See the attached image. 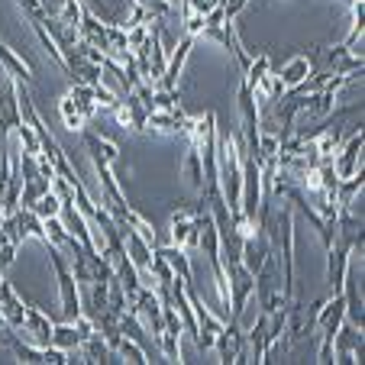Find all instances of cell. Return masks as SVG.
<instances>
[{
	"label": "cell",
	"instance_id": "f1b7e54d",
	"mask_svg": "<svg viewBox=\"0 0 365 365\" xmlns=\"http://www.w3.org/2000/svg\"><path fill=\"white\" fill-rule=\"evenodd\" d=\"M20 7H23V14H26L29 20H46V16H52L42 0H20Z\"/></svg>",
	"mask_w": 365,
	"mask_h": 365
},
{
	"label": "cell",
	"instance_id": "2e32d148",
	"mask_svg": "<svg viewBox=\"0 0 365 365\" xmlns=\"http://www.w3.org/2000/svg\"><path fill=\"white\" fill-rule=\"evenodd\" d=\"M0 68H4V75H7V78L23 81V84H29L36 78L33 75V65H29L23 56H16L10 46H4V42H0Z\"/></svg>",
	"mask_w": 365,
	"mask_h": 365
},
{
	"label": "cell",
	"instance_id": "7402d4cb",
	"mask_svg": "<svg viewBox=\"0 0 365 365\" xmlns=\"http://www.w3.org/2000/svg\"><path fill=\"white\" fill-rule=\"evenodd\" d=\"M46 223V246H56V249H68L75 242V236L65 230L62 217H52V220H42Z\"/></svg>",
	"mask_w": 365,
	"mask_h": 365
},
{
	"label": "cell",
	"instance_id": "ac0fdd59",
	"mask_svg": "<svg viewBox=\"0 0 365 365\" xmlns=\"http://www.w3.org/2000/svg\"><path fill=\"white\" fill-rule=\"evenodd\" d=\"M181 172H185L187 185L194 187L197 194H204V165H200V152L197 145L187 143V152H185V162H181Z\"/></svg>",
	"mask_w": 365,
	"mask_h": 365
},
{
	"label": "cell",
	"instance_id": "9a60e30c",
	"mask_svg": "<svg viewBox=\"0 0 365 365\" xmlns=\"http://www.w3.org/2000/svg\"><path fill=\"white\" fill-rule=\"evenodd\" d=\"M310 75H314V58L310 56H294V58L284 62L282 71H278V81H282L284 91H291V88H297L301 81H307Z\"/></svg>",
	"mask_w": 365,
	"mask_h": 365
},
{
	"label": "cell",
	"instance_id": "30bf717a",
	"mask_svg": "<svg viewBox=\"0 0 365 365\" xmlns=\"http://www.w3.org/2000/svg\"><path fill=\"white\" fill-rule=\"evenodd\" d=\"M52 320H48V314L42 307H36V304H26V317H23V327L20 330L26 333V339L33 346H48V339H52Z\"/></svg>",
	"mask_w": 365,
	"mask_h": 365
},
{
	"label": "cell",
	"instance_id": "ffe728a7",
	"mask_svg": "<svg viewBox=\"0 0 365 365\" xmlns=\"http://www.w3.org/2000/svg\"><path fill=\"white\" fill-rule=\"evenodd\" d=\"M48 343L58 346V349H65V352H75L78 346H81V336H78L75 324H71V320H65V324L52 327V339H48Z\"/></svg>",
	"mask_w": 365,
	"mask_h": 365
},
{
	"label": "cell",
	"instance_id": "d4e9b609",
	"mask_svg": "<svg viewBox=\"0 0 365 365\" xmlns=\"http://www.w3.org/2000/svg\"><path fill=\"white\" fill-rule=\"evenodd\" d=\"M117 359H123V362H133V365H145L149 362V356H145V349L136 343V339L123 336L117 346Z\"/></svg>",
	"mask_w": 365,
	"mask_h": 365
},
{
	"label": "cell",
	"instance_id": "cb8c5ba5",
	"mask_svg": "<svg viewBox=\"0 0 365 365\" xmlns=\"http://www.w3.org/2000/svg\"><path fill=\"white\" fill-rule=\"evenodd\" d=\"M39 220H52V217H58L62 214V200H58V194L56 191H46L39 200H36L33 207H29Z\"/></svg>",
	"mask_w": 365,
	"mask_h": 365
},
{
	"label": "cell",
	"instance_id": "5b68a950",
	"mask_svg": "<svg viewBox=\"0 0 365 365\" xmlns=\"http://www.w3.org/2000/svg\"><path fill=\"white\" fill-rule=\"evenodd\" d=\"M23 123L20 113V97H16V81L7 78V84H0V149L10 143V133Z\"/></svg>",
	"mask_w": 365,
	"mask_h": 365
},
{
	"label": "cell",
	"instance_id": "d6986e66",
	"mask_svg": "<svg viewBox=\"0 0 365 365\" xmlns=\"http://www.w3.org/2000/svg\"><path fill=\"white\" fill-rule=\"evenodd\" d=\"M365 187V172L352 175V178H339L336 185V207H352L356 204V197L362 194Z\"/></svg>",
	"mask_w": 365,
	"mask_h": 365
},
{
	"label": "cell",
	"instance_id": "6da1fadb",
	"mask_svg": "<svg viewBox=\"0 0 365 365\" xmlns=\"http://www.w3.org/2000/svg\"><path fill=\"white\" fill-rule=\"evenodd\" d=\"M48 249V262L56 269V278H58V297H62V314L65 320H75L81 310V294H78V282L71 275V265H68V255L65 249H56V246H46Z\"/></svg>",
	"mask_w": 365,
	"mask_h": 365
},
{
	"label": "cell",
	"instance_id": "5bb4252c",
	"mask_svg": "<svg viewBox=\"0 0 365 365\" xmlns=\"http://www.w3.org/2000/svg\"><path fill=\"white\" fill-rule=\"evenodd\" d=\"M123 249H126V259H130V262L136 265L139 272H149V265H152V246L136 233V230L123 227Z\"/></svg>",
	"mask_w": 365,
	"mask_h": 365
},
{
	"label": "cell",
	"instance_id": "ba28073f",
	"mask_svg": "<svg viewBox=\"0 0 365 365\" xmlns=\"http://www.w3.org/2000/svg\"><path fill=\"white\" fill-rule=\"evenodd\" d=\"M81 139H84V149H88L91 165H110L113 168L120 162V145L113 143V139H103L101 133L88 130V126L81 130Z\"/></svg>",
	"mask_w": 365,
	"mask_h": 365
},
{
	"label": "cell",
	"instance_id": "277c9868",
	"mask_svg": "<svg viewBox=\"0 0 365 365\" xmlns=\"http://www.w3.org/2000/svg\"><path fill=\"white\" fill-rule=\"evenodd\" d=\"M214 349L220 352L223 365H236V362H249L246 356V330H242L240 320L230 317V324H223V330L217 333Z\"/></svg>",
	"mask_w": 365,
	"mask_h": 365
},
{
	"label": "cell",
	"instance_id": "3957f363",
	"mask_svg": "<svg viewBox=\"0 0 365 365\" xmlns=\"http://www.w3.org/2000/svg\"><path fill=\"white\" fill-rule=\"evenodd\" d=\"M362 145H365L362 126L352 130L349 136L339 143V149L333 152V172H336V178H352V175L362 172Z\"/></svg>",
	"mask_w": 365,
	"mask_h": 365
},
{
	"label": "cell",
	"instance_id": "8fae6325",
	"mask_svg": "<svg viewBox=\"0 0 365 365\" xmlns=\"http://www.w3.org/2000/svg\"><path fill=\"white\" fill-rule=\"evenodd\" d=\"M0 317H4V324H7L10 330H20L23 317H26V301L16 294L7 278L0 282Z\"/></svg>",
	"mask_w": 365,
	"mask_h": 365
},
{
	"label": "cell",
	"instance_id": "f546056e",
	"mask_svg": "<svg viewBox=\"0 0 365 365\" xmlns=\"http://www.w3.org/2000/svg\"><path fill=\"white\" fill-rule=\"evenodd\" d=\"M7 220V207H4V197H0V223Z\"/></svg>",
	"mask_w": 365,
	"mask_h": 365
},
{
	"label": "cell",
	"instance_id": "4316f807",
	"mask_svg": "<svg viewBox=\"0 0 365 365\" xmlns=\"http://www.w3.org/2000/svg\"><path fill=\"white\" fill-rule=\"evenodd\" d=\"M58 110H62V123H65V130H71V133H81L84 126H88V120H84L81 113L75 110V103H71V97H68V94L62 97V103H58Z\"/></svg>",
	"mask_w": 365,
	"mask_h": 365
},
{
	"label": "cell",
	"instance_id": "7a4b0ae2",
	"mask_svg": "<svg viewBox=\"0 0 365 365\" xmlns=\"http://www.w3.org/2000/svg\"><path fill=\"white\" fill-rule=\"evenodd\" d=\"M227 269V288H230V307H227V317L240 320L242 310L249 307L252 301V291H255V275L242 265V259H233V262H223Z\"/></svg>",
	"mask_w": 365,
	"mask_h": 365
},
{
	"label": "cell",
	"instance_id": "52a82bcc",
	"mask_svg": "<svg viewBox=\"0 0 365 365\" xmlns=\"http://www.w3.org/2000/svg\"><path fill=\"white\" fill-rule=\"evenodd\" d=\"M349 255H352V249L346 246L339 236L333 240V246H327V284H330L327 294H339L343 278H346V269H349Z\"/></svg>",
	"mask_w": 365,
	"mask_h": 365
},
{
	"label": "cell",
	"instance_id": "4dcf8cb0",
	"mask_svg": "<svg viewBox=\"0 0 365 365\" xmlns=\"http://www.w3.org/2000/svg\"><path fill=\"white\" fill-rule=\"evenodd\" d=\"M0 282H4V269H0Z\"/></svg>",
	"mask_w": 365,
	"mask_h": 365
},
{
	"label": "cell",
	"instance_id": "8992f818",
	"mask_svg": "<svg viewBox=\"0 0 365 365\" xmlns=\"http://www.w3.org/2000/svg\"><path fill=\"white\" fill-rule=\"evenodd\" d=\"M191 123H194V117H187V113L181 110V103H178V107H172V110H152L145 130H155V133H165V136L187 139Z\"/></svg>",
	"mask_w": 365,
	"mask_h": 365
},
{
	"label": "cell",
	"instance_id": "44dd1931",
	"mask_svg": "<svg viewBox=\"0 0 365 365\" xmlns=\"http://www.w3.org/2000/svg\"><path fill=\"white\" fill-rule=\"evenodd\" d=\"M107 310H110L113 317H123L126 310H130V297H126L117 275H110V282H107Z\"/></svg>",
	"mask_w": 365,
	"mask_h": 365
},
{
	"label": "cell",
	"instance_id": "484cf974",
	"mask_svg": "<svg viewBox=\"0 0 365 365\" xmlns=\"http://www.w3.org/2000/svg\"><path fill=\"white\" fill-rule=\"evenodd\" d=\"M181 103V94H178V88H155L152 91V101H149V113L152 110H172V107H178Z\"/></svg>",
	"mask_w": 365,
	"mask_h": 365
},
{
	"label": "cell",
	"instance_id": "83f0119b",
	"mask_svg": "<svg viewBox=\"0 0 365 365\" xmlns=\"http://www.w3.org/2000/svg\"><path fill=\"white\" fill-rule=\"evenodd\" d=\"M126 33V48H139L145 42V36H149V23H139V26H130V29H123Z\"/></svg>",
	"mask_w": 365,
	"mask_h": 365
},
{
	"label": "cell",
	"instance_id": "e0dca14e",
	"mask_svg": "<svg viewBox=\"0 0 365 365\" xmlns=\"http://www.w3.org/2000/svg\"><path fill=\"white\" fill-rule=\"evenodd\" d=\"M68 97H71V103H75V110L81 113L84 120H94L97 117V97H94V84H71V91H68Z\"/></svg>",
	"mask_w": 365,
	"mask_h": 365
},
{
	"label": "cell",
	"instance_id": "4fadbf2b",
	"mask_svg": "<svg viewBox=\"0 0 365 365\" xmlns=\"http://www.w3.org/2000/svg\"><path fill=\"white\" fill-rule=\"evenodd\" d=\"M155 252H159L162 259L172 265L175 278H181L185 284H194V265H191V252H187V249L168 242V246H155Z\"/></svg>",
	"mask_w": 365,
	"mask_h": 365
},
{
	"label": "cell",
	"instance_id": "603a6c76",
	"mask_svg": "<svg viewBox=\"0 0 365 365\" xmlns=\"http://www.w3.org/2000/svg\"><path fill=\"white\" fill-rule=\"evenodd\" d=\"M7 346H10V349H14L16 362H26V365H33V362H42V346H33V343H20V336H14V330L7 333Z\"/></svg>",
	"mask_w": 365,
	"mask_h": 365
},
{
	"label": "cell",
	"instance_id": "7c38bea8",
	"mask_svg": "<svg viewBox=\"0 0 365 365\" xmlns=\"http://www.w3.org/2000/svg\"><path fill=\"white\" fill-rule=\"evenodd\" d=\"M346 301V320L356 324L359 330H365V310H362V291H359V278L352 275V269H346V278H343V288H339Z\"/></svg>",
	"mask_w": 365,
	"mask_h": 365
},
{
	"label": "cell",
	"instance_id": "9c48e42d",
	"mask_svg": "<svg viewBox=\"0 0 365 365\" xmlns=\"http://www.w3.org/2000/svg\"><path fill=\"white\" fill-rule=\"evenodd\" d=\"M113 117L123 130H133V133H143L145 123H149V110H145V103L139 101L136 94H123L113 107Z\"/></svg>",
	"mask_w": 365,
	"mask_h": 365
}]
</instances>
